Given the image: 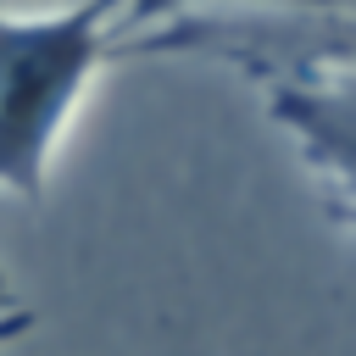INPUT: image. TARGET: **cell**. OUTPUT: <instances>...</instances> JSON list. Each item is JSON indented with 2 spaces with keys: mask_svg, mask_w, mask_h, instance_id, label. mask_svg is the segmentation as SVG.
Returning <instances> with one entry per match:
<instances>
[{
  "mask_svg": "<svg viewBox=\"0 0 356 356\" xmlns=\"http://www.w3.org/2000/svg\"><path fill=\"white\" fill-rule=\"evenodd\" d=\"M217 56L239 67L278 134L295 145L328 211L356 228V28L345 22H245L206 17L134 39L122 56Z\"/></svg>",
  "mask_w": 356,
  "mask_h": 356,
  "instance_id": "1",
  "label": "cell"
},
{
  "mask_svg": "<svg viewBox=\"0 0 356 356\" xmlns=\"http://www.w3.org/2000/svg\"><path fill=\"white\" fill-rule=\"evenodd\" d=\"M128 0L0 11V195L39 200L56 145L106 61L122 56Z\"/></svg>",
  "mask_w": 356,
  "mask_h": 356,
  "instance_id": "2",
  "label": "cell"
},
{
  "mask_svg": "<svg viewBox=\"0 0 356 356\" xmlns=\"http://www.w3.org/2000/svg\"><path fill=\"white\" fill-rule=\"evenodd\" d=\"M200 6H222V11H273V17H295V22H345L356 28V0H128L122 11V50L156 28H172V22H189L200 17Z\"/></svg>",
  "mask_w": 356,
  "mask_h": 356,
  "instance_id": "3",
  "label": "cell"
},
{
  "mask_svg": "<svg viewBox=\"0 0 356 356\" xmlns=\"http://www.w3.org/2000/svg\"><path fill=\"white\" fill-rule=\"evenodd\" d=\"M28 328H33V312H28V306H17V312H0V350H6L11 339H22Z\"/></svg>",
  "mask_w": 356,
  "mask_h": 356,
  "instance_id": "4",
  "label": "cell"
},
{
  "mask_svg": "<svg viewBox=\"0 0 356 356\" xmlns=\"http://www.w3.org/2000/svg\"><path fill=\"white\" fill-rule=\"evenodd\" d=\"M22 300H17V284H11V273H6V261H0V312H17Z\"/></svg>",
  "mask_w": 356,
  "mask_h": 356,
  "instance_id": "5",
  "label": "cell"
}]
</instances>
